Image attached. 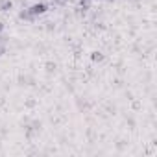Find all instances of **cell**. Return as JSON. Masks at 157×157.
Listing matches in <instances>:
<instances>
[{
	"mask_svg": "<svg viewBox=\"0 0 157 157\" xmlns=\"http://www.w3.org/2000/svg\"><path fill=\"white\" fill-rule=\"evenodd\" d=\"M28 11H30V13H32V15L37 19L39 15H43V13H46V11H48V6H46L44 2H39V4H33V6H30V8H28Z\"/></svg>",
	"mask_w": 157,
	"mask_h": 157,
	"instance_id": "obj_1",
	"label": "cell"
},
{
	"mask_svg": "<svg viewBox=\"0 0 157 157\" xmlns=\"http://www.w3.org/2000/svg\"><path fill=\"white\" fill-rule=\"evenodd\" d=\"M19 19H22V21H28V22H33L35 21V17L28 11V10H22L21 13H19Z\"/></svg>",
	"mask_w": 157,
	"mask_h": 157,
	"instance_id": "obj_2",
	"label": "cell"
},
{
	"mask_svg": "<svg viewBox=\"0 0 157 157\" xmlns=\"http://www.w3.org/2000/svg\"><path fill=\"white\" fill-rule=\"evenodd\" d=\"M11 8H13L11 0H0V11H10Z\"/></svg>",
	"mask_w": 157,
	"mask_h": 157,
	"instance_id": "obj_3",
	"label": "cell"
},
{
	"mask_svg": "<svg viewBox=\"0 0 157 157\" xmlns=\"http://www.w3.org/2000/svg\"><path fill=\"white\" fill-rule=\"evenodd\" d=\"M91 2H93V0H80V2H78V6H80V10L87 11V10H91Z\"/></svg>",
	"mask_w": 157,
	"mask_h": 157,
	"instance_id": "obj_4",
	"label": "cell"
},
{
	"mask_svg": "<svg viewBox=\"0 0 157 157\" xmlns=\"http://www.w3.org/2000/svg\"><path fill=\"white\" fill-rule=\"evenodd\" d=\"M91 59H93L94 63H102V61H104V54H102V52H93V54H91Z\"/></svg>",
	"mask_w": 157,
	"mask_h": 157,
	"instance_id": "obj_5",
	"label": "cell"
},
{
	"mask_svg": "<svg viewBox=\"0 0 157 157\" xmlns=\"http://www.w3.org/2000/svg\"><path fill=\"white\" fill-rule=\"evenodd\" d=\"M68 2H72V0H52V4H56V6H65Z\"/></svg>",
	"mask_w": 157,
	"mask_h": 157,
	"instance_id": "obj_6",
	"label": "cell"
},
{
	"mask_svg": "<svg viewBox=\"0 0 157 157\" xmlns=\"http://www.w3.org/2000/svg\"><path fill=\"white\" fill-rule=\"evenodd\" d=\"M2 41H4V37H0V56H4V54H6V46H4Z\"/></svg>",
	"mask_w": 157,
	"mask_h": 157,
	"instance_id": "obj_7",
	"label": "cell"
},
{
	"mask_svg": "<svg viewBox=\"0 0 157 157\" xmlns=\"http://www.w3.org/2000/svg\"><path fill=\"white\" fill-rule=\"evenodd\" d=\"M2 30H4V24H2V22H0V33H2Z\"/></svg>",
	"mask_w": 157,
	"mask_h": 157,
	"instance_id": "obj_8",
	"label": "cell"
},
{
	"mask_svg": "<svg viewBox=\"0 0 157 157\" xmlns=\"http://www.w3.org/2000/svg\"><path fill=\"white\" fill-rule=\"evenodd\" d=\"M98 2H102V0H98Z\"/></svg>",
	"mask_w": 157,
	"mask_h": 157,
	"instance_id": "obj_9",
	"label": "cell"
}]
</instances>
